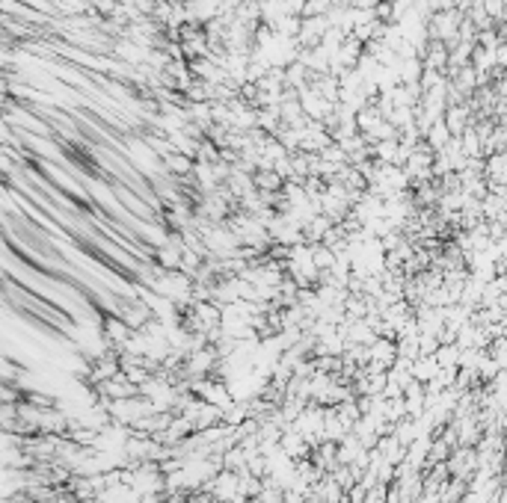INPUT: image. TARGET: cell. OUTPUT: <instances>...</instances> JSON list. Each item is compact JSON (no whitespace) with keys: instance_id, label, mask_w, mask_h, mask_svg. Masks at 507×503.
Wrapping results in <instances>:
<instances>
[{"instance_id":"cell-1","label":"cell","mask_w":507,"mask_h":503,"mask_svg":"<svg viewBox=\"0 0 507 503\" xmlns=\"http://www.w3.org/2000/svg\"><path fill=\"white\" fill-rule=\"evenodd\" d=\"M131 334H134V332H131V326L125 320H119V317H107L104 320V338L110 343H122L125 346V341L131 338Z\"/></svg>"}]
</instances>
